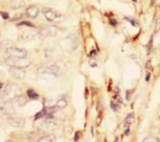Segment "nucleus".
<instances>
[{"instance_id": "obj_1", "label": "nucleus", "mask_w": 160, "mask_h": 142, "mask_svg": "<svg viewBox=\"0 0 160 142\" xmlns=\"http://www.w3.org/2000/svg\"><path fill=\"white\" fill-rule=\"evenodd\" d=\"M15 114H16V110L13 105V100L0 99V117L8 119Z\"/></svg>"}, {"instance_id": "obj_2", "label": "nucleus", "mask_w": 160, "mask_h": 142, "mask_svg": "<svg viewBox=\"0 0 160 142\" xmlns=\"http://www.w3.org/2000/svg\"><path fill=\"white\" fill-rule=\"evenodd\" d=\"M2 91V94L0 96V99H8V100H14L15 97L17 95L20 94V88L15 84H8L6 87L3 88Z\"/></svg>"}, {"instance_id": "obj_3", "label": "nucleus", "mask_w": 160, "mask_h": 142, "mask_svg": "<svg viewBox=\"0 0 160 142\" xmlns=\"http://www.w3.org/2000/svg\"><path fill=\"white\" fill-rule=\"evenodd\" d=\"M6 63L9 66L13 68H27L32 64V61L28 59L27 57L25 58H12V57H7Z\"/></svg>"}, {"instance_id": "obj_4", "label": "nucleus", "mask_w": 160, "mask_h": 142, "mask_svg": "<svg viewBox=\"0 0 160 142\" xmlns=\"http://www.w3.org/2000/svg\"><path fill=\"white\" fill-rule=\"evenodd\" d=\"M42 12H43L44 16H45V18L47 19L48 22L58 23V24H60V23L63 22V16H62V14L55 11L53 9H50V8H44L42 10Z\"/></svg>"}, {"instance_id": "obj_5", "label": "nucleus", "mask_w": 160, "mask_h": 142, "mask_svg": "<svg viewBox=\"0 0 160 142\" xmlns=\"http://www.w3.org/2000/svg\"><path fill=\"white\" fill-rule=\"evenodd\" d=\"M3 53L4 55H7L8 57H12V58H25L28 55L27 50L22 49V48L18 47H14L12 45H10L9 47L6 48L3 50Z\"/></svg>"}, {"instance_id": "obj_6", "label": "nucleus", "mask_w": 160, "mask_h": 142, "mask_svg": "<svg viewBox=\"0 0 160 142\" xmlns=\"http://www.w3.org/2000/svg\"><path fill=\"white\" fill-rule=\"evenodd\" d=\"M77 44H78V42H77L76 37L73 34H71L63 40V42H62V47H63L65 50L73 51L77 48Z\"/></svg>"}, {"instance_id": "obj_7", "label": "nucleus", "mask_w": 160, "mask_h": 142, "mask_svg": "<svg viewBox=\"0 0 160 142\" xmlns=\"http://www.w3.org/2000/svg\"><path fill=\"white\" fill-rule=\"evenodd\" d=\"M38 34L42 38H53L58 34V29L55 26H44L38 30Z\"/></svg>"}, {"instance_id": "obj_8", "label": "nucleus", "mask_w": 160, "mask_h": 142, "mask_svg": "<svg viewBox=\"0 0 160 142\" xmlns=\"http://www.w3.org/2000/svg\"><path fill=\"white\" fill-rule=\"evenodd\" d=\"M38 71L41 73L44 74H51L58 76L59 75V66L55 63H50V64H44V65L38 68Z\"/></svg>"}, {"instance_id": "obj_9", "label": "nucleus", "mask_w": 160, "mask_h": 142, "mask_svg": "<svg viewBox=\"0 0 160 142\" xmlns=\"http://www.w3.org/2000/svg\"><path fill=\"white\" fill-rule=\"evenodd\" d=\"M7 123L9 124L10 126H13V127H18V128H22L25 126V120L22 118H18V117H10L7 119Z\"/></svg>"}, {"instance_id": "obj_10", "label": "nucleus", "mask_w": 160, "mask_h": 142, "mask_svg": "<svg viewBox=\"0 0 160 142\" xmlns=\"http://www.w3.org/2000/svg\"><path fill=\"white\" fill-rule=\"evenodd\" d=\"M9 73L11 74V76H12V77H14V78H16V79H25V78H26V72H25V68H13V66H10Z\"/></svg>"}, {"instance_id": "obj_11", "label": "nucleus", "mask_w": 160, "mask_h": 142, "mask_svg": "<svg viewBox=\"0 0 160 142\" xmlns=\"http://www.w3.org/2000/svg\"><path fill=\"white\" fill-rule=\"evenodd\" d=\"M40 14V9L37 6H29L26 9V15L30 18H35L38 17V15Z\"/></svg>"}, {"instance_id": "obj_12", "label": "nucleus", "mask_w": 160, "mask_h": 142, "mask_svg": "<svg viewBox=\"0 0 160 142\" xmlns=\"http://www.w3.org/2000/svg\"><path fill=\"white\" fill-rule=\"evenodd\" d=\"M41 128L44 130H53L57 128V126L53 122H51V121H49V120H46L41 124Z\"/></svg>"}, {"instance_id": "obj_13", "label": "nucleus", "mask_w": 160, "mask_h": 142, "mask_svg": "<svg viewBox=\"0 0 160 142\" xmlns=\"http://www.w3.org/2000/svg\"><path fill=\"white\" fill-rule=\"evenodd\" d=\"M25 4L24 0H11L10 1V8L12 10H18L20 8H22Z\"/></svg>"}, {"instance_id": "obj_14", "label": "nucleus", "mask_w": 160, "mask_h": 142, "mask_svg": "<svg viewBox=\"0 0 160 142\" xmlns=\"http://www.w3.org/2000/svg\"><path fill=\"white\" fill-rule=\"evenodd\" d=\"M14 100L16 102L17 106H19V107H22V106H25L26 104H27L28 97L27 96H24L22 94H19V95H17V96L15 97Z\"/></svg>"}, {"instance_id": "obj_15", "label": "nucleus", "mask_w": 160, "mask_h": 142, "mask_svg": "<svg viewBox=\"0 0 160 142\" xmlns=\"http://www.w3.org/2000/svg\"><path fill=\"white\" fill-rule=\"evenodd\" d=\"M56 140H57V138H56V136H53V135H46L44 137H41V138L38 139L40 142H53Z\"/></svg>"}, {"instance_id": "obj_16", "label": "nucleus", "mask_w": 160, "mask_h": 142, "mask_svg": "<svg viewBox=\"0 0 160 142\" xmlns=\"http://www.w3.org/2000/svg\"><path fill=\"white\" fill-rule=\"evenodd\" d=\"M66 105H68V102H66V99H58V100H57L56 107H58L59 109H63V108H65V107H66Z\"/></svg>"}, {"instance_id": "obj_17", "label": "nucleus", "mask_w": 160, "mask_h": 142, "mask_svg": "<svg viewBox=\"0 0 160 142\" xmlns=\"http://www.w3.org/2000/svg\"><path fill=\"white\" fill-rule=\"evenodd\" d=\"M27 93H28V97H29V99H38V93H35L34 90L29 89Z\"/></svg>"}, {"instance_id": "obj_18", "label": "nucleus", "mask_w": 160, "mask_h": 142, "mask_svg": "<svg viewBox=\"0 0 160 142\" xmlns=\"http://www.w3.org/2000/svg\"><path fill=\"white\" fill-rule=\"evenodd\" d=\"M135 113H129V114L126 117V119H125V123H127V124H132L133 122H135Z\"/></svg>"}, {"instance_id": "obj_19", "label": "nucleus", "mask_w": 160, "mask_h": 142, "mask_svg": "<svg viewBox=\"0 0 160 142\" xmlns=\"http://www.w3.org/2000/svg\"><path fill=\"white\" fill-rule=\"evenodd\" d=\"M144 142H159V139L156 138V137H146V138L143 139Z\"/></svg>"}, {"instance_id": "obj_20", "label": "nucleus", "mask_w": 160, "mask_h": 142, "mask_svg": "<svg viewBox=\"0 0 160 142\" xmlns=\"http://www.w3.org/2000/svg\"><path fill=\"white\" fill-rule=\"evenodd\" d=\"M159 30H160V16L156 19V23H155V31L158 32Z\"/></svg>"}, {"instance_id": "obj_21", "label": "nucleus", "mask_w": 160, "mask_h": 142, "mask_svg": "<svg viewBox=\"0 0 160 142\" xmlns=\"http://www.w3.org/2000/svg\"><path fill=\"white\" fill-rule=\"evenodd\" d=\"M110 106H111V108H112L113 111H118V110H120V107H118V105L115 104L114 102H110Z\"/></svg>"}, {"instance_id": "obj_22", "label": "nucleus", "mask_w": 160, "mask_h": 142, "mask_svg": "<svg viewBox=\"0 0 160 142\" xmlns=\"http://www.w3.org/2000/svg\"><path fill=\"white\" fill-rule=\"evenodd\" d=\"M109 23H110V25H111V26H115V25L118 24V22H117V20H115V19H113V18H110V19H109Z\"/></svg>"}, {"instance_id": "obj_23", "label": "nucleus", "mask_w": 160, "mask_h": 142, "mask_svg": "<svg viewBox=\"0 0 160 142\" xmlns=\"http://www.w3.org/2000/svg\"><path fill=\"white\" fill-rule=\"evenodd\" d=\"M126 19L129 20V22L131 23V25H132V26H136V27H137V26H138V24H137V23L135 22V20H132V19H130V18H128V17H127V18H126Z\"/></svg>"}, {"instance_id": "obj_24", "label": "nucleus", "mask_w": 160, "mask_h": 142, "mask_svg": "<svg viewBox=\"0 0 160 142\" xmlns=\"http://www.w3.org/2000/svg\"><path fill=\"white\" fill-rule=\"evenodd\" d=\"M129 97H130V91L128 90V91H126V99H129Z\"/></svg>"}, {"instance_id": "obj_25", "label": "nucleus", "mask_w": 160, "mask_h": 142, "mask_svg": "<svg viewBox=\"0 0 160 142\" xmlns=\"http://www.w3.org/2000/svg\"><path fill=\"white\" fill-rule=\"evenodd\" d=\"M151 63H152L151 60H148V63H146V68H148V69L151 68Z\"/></svg>"}, {"instance_id": "obj_26", "label": "nucleus", "mask_w": 160, "mask_h": 142, "mask_svg": "<svg viewBox=\"0 0 160 142\" xmlns=\"http://www.w3.org/2000/svg\"><path fill=\"white\" fill-rule=\"evenodd\" d=\"M1 15L3 16V18H8L9 17V15H8V13H4V12H2L1 13Z\"/></svg>"}, {"instance_id": "obj_27", "label": "nucleus", "mask_w": 160, "mask_h": 142, "mask_svg": "<svg viewBox=\"0 0 160 142\" xmlns=\"http://www.w3.org/2000/svg\"><path fill=\"white\" fill-rule=\"evenodd\" d=\"M129 135V127H127V129L125 130V136H128Z\"/></svg>"}, {"instance_id": "obj_28", "label": "nucleus", "mask_w": 160, "mask_h": 142, "mask_svg": "<svg viewBox=\"0 0 160 142\" xmlns=\"http://www.w3.org/2000/svg\"><path fill=\"white\" fill-rule=\"evenodd\" d=\"M149 80V74H148V76H146V81Z\"/></svg>"}, {"instance_id": "obj_29", "label": "nucleus", "mask_w": 160, "mask_h": 142, "mask_svg": "<svg viewBox=\"0 0 160 142\" xmlns=\"http://www.w3.org/2000/svg\"><path fill=\"white\" fill-rule=\"evenodd\" d=\"M132 1H135V2H137V1H138V0H132Z\"/></svg>"}, {"instance_id": "obj_30", "label": "nucleus", "mask_w": 160, "mask_h": 142, "mask_svg": "<svg viewBox=\"0 0 160 142\" xmlns=\"http://www.w3.org/2000/svg\"><path fill=\"white\" fill-rule=\"evenodd\" d=\"M0 91H1V86H0Z\"/></svg>"}, {"instance_id": "obj_31", "label": "nucleus", "mask_w": 160, "mask_h": 142, "mask_svg": "<svg viewBox=\"0 0 160 142\" xmlns=\"http://www.w3.org/2000/svg\"><path fill=\"white\" fill-rule=\"evenodd\" d=\"M159 7H160V6H159Z\"/></svg>"}]
</instances>
